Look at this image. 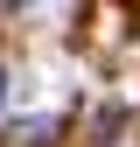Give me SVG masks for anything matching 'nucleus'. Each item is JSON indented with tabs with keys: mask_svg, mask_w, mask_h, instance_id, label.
<instances>
[{
	"mask_svg": "<svg viewBox=\"0 0 140 147\" xmlns=\"http://www.w3.org/2000/svg\"><path fill=\"white\" fill-rule=\"evenodd\" d=\"M0 105H7V70H0Z\"/></svg>",
	"mask_w": 140,
	"mask_h": 147,
	"instance_id": "nucleus-1",
	"label": "nucleus"
}]
</instances>
